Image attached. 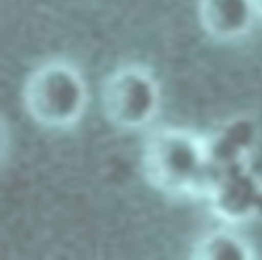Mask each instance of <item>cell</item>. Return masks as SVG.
Returning a JSON list of instances; mask_svg holds the SVG:
<instances>
[{"mask_svg": "<svg viewBox=\"0 0 262 260\" xmlns=\"http://www.w3.org/2000/svg\"><path fill=\"white\" fill-rule=\"evenodd\" d=\"M141 166L156 188L170 194L194 192L207 166V143L182 129H160L145 141Z\"/></svg>", "mask_w": 262, "mask_h": 260, "instance_id": "7a4b0ae2", "label": "cell"}, {"mask_svg": "<svg viewBox=\"0 0 262 260\" xmlns=\"http://www.w3.org/2000/svg\"><path fill=\"white\" fill-rule=\"evenodd\" d=\"M254 6H256V12L262 16V0H254Z\"/></svg>", "mask_w": 262, "mask_h": 260, "instance_id": "52a82bcc", "label": "cell"}, {"mask_svg": "<svg viewBox=\"0 0 262 260\" xmlns=\"http://www.w3.org/2000/svg\"><path fill=\"white\" fill-rule=\"evenodd\" d=\"M88 100L82 74L68 61H47L35 68L25 86L23 102L29 117L49 129L74 125Z\"/></svg>", "mask_w": 262, "mask_h": 260, "instance_id": "6da1fadb", "label": "cell"}, {"mask_svg": "<svg viewBox=\"0 0 262 260\" xmlns=\"http://www.w3.org/2000/svg\"><path fill=\"white\" fill-rule=\"evenodd\" d=\"M160 106V90L145 68L125 66L108 76L102 88L106 119L119 129L145 127Z\"/></svg>", "mask_w": 262, "mask_h": 260, "instance_id": "3957f363", "label": "cell"}, {"mask_svg": "<svg viewBox=\"0 0 262 260\" xmlns=\"http://www.w3.org/2000/svg\"><path fill=\"white\" fill-rule=\"evenodd\" d=\"M254 0H201L199 18L205 33L219 41L246 35L256 16Z\"/></svg>", "mask_w": 262, "mask_h": 260, "instance_id": "5b68a950", "label": "cell"}, {"mask_svg": "<svg viewBox=\"0 0 262 260\" xmlns=\"http://www.w3.org/2000/svg\"><path fill=\"white\" fill-rule=\"evenodd\" d=\"M199 260H250V246L235 233L227 229H217L201 237L190 254Z\"/></svg>", "mask_w": 262, "mask_h": 260, "instance_id": "8992f818", "label": "cell"}, {"mask_svg": "<svg viewBox=\"0 0 262 260\" xmlns=\"http://www.w3.org/2000/svg\"><path fill=\"white\" fill-rule=\"evenodd\" d=\"M209 199L221 217L227 221H242L260 209L262 186L246 168V162H239L221 172L209 192Z\"/></svg>", "mask_w": 262, "mask_h": 260, "instance_id": "277c9868", "label": "cell"}]
</instances>
